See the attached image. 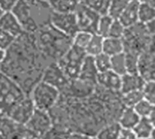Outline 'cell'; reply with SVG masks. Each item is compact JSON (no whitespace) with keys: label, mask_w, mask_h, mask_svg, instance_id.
Here are the masks:
<instances>
[{"label":"cell","mask_w":155,"mask_h":139,"mask_svg":"<svg viewBox=\"0 0 155 139\" xmlns=\"http://www.w3.org/2000/svg\"><path fill=\"white\" fill-rule=\"evenodd\" d=\"M145 25H146V27H147L149 33H150L152 35H153V34H155V17L152 20V21H150L148 24H146Z\"/></svg>","instance_id":"cell-43"},{"label":"cell","mask_w":155,"mask_h":139,"mask_svg":"<svg viewBox=\"0 0 155 139\" xmlns=\"http://www.w3.org/2000/svg\"><path fill=\"white\" fill-rule=\"evenodd\" d=\"M153 108L154 106L145 99L141 100L137 105L134 107V110L140 116V118H149L151 113L153 112Z\"/></svg>","instance_id":"cell-35"},{"label":"cell","mask_w":155,"mask_h":139,"mask_svg":"<svg viewBox=\"0 0 155 139\" xmlns=\"http://www.w3.org/2000/svg\"><path fill=\"white\" fill-rule=\"evenodd\" d=\"M12 12L25 33H35L51 23L54 11L46 0H19Z\"/></svg>","instance_id":"cell-2"},{"label":"cell","mask_w":155,"mask_h":139,"mask_svg":"<svg viewBox=\"0 0 155 139\" xmlns=\"http://www.w3.org/2000/svg\"><path fill=\"white\" fill-rule=\"evenodd\" d=\"M103 47H104V37H102L97 33H94L93 34L91 41L86 46L84 51L87 55L94 57L103 52Z\"/></svg>","instance_id":"cell-26"},{"label":"cell","mask_w":155,"mask_h":139,"mask_svg":"<svg viewBox=\"0 0 155 139\" xmlns=\"http://www.w3.org/2000/svg\"><path fill=\"white\" fill-rule=\"evenodd\" d=\"M139 73L146 81H155V50L148 48L139 60Z\"/></svg>","instance_id":"cell-14"},{"label":"cell","mask_w":155,"mask_h":139,"mask_svg":"<svg viewBox=\"0 0 155 139\" xmlns=\"http://www.w3.org/2000/svg\"><path fill=\"white\" fill-rule=\"evenodd\" d=\"M118 139H138V137H137L136 134L134 133V129L122 128Z\"/></svg>","instance_id":"cell-41"},{"label":"cell","mask_w":155,"mask_h":139,"mask_svg":"<svg viewBox=\"0 0 155 139\" xmlns=\"http://www.w3.org/2000/svg\"><path fill=\"white\" fill-rule=\"evenodd\" d=\"M52 10L58 13L75 12L79 5V0H47Z\"/></svg>","instance_id":"cell-22"},{"label":"cell","mask_w":155,"mask_h":139,"mask_svg":"<svg viewBox=\"0 0 155 139\" xmlns=\"http://www.w3.org/2000/svg\"><path fill=\"white\" fill-rule=\"evenodd\" d=\"M35 110V107L31 98L26 96L12 108L7 117L17 124L25 126L32 117Z\"/></svg>","instance_id":"cell-13"},{"label":"cell","mask_w":155,"mask_h":139,"mask_svg":"<svg viewBox=\"0 0 155 139\" xmlns=\"http://www.w3.org/2000/svg\"><path fill=\"white\" fill-rule=\"evenodd\" d=\"M54 28L61 33L73 38L79 31L77 19L74 12L71 13H58L53 12L50 23Z\"/></svg>","instance_id":"cell-11"},{"label":"cell","mask_w":155,"mask_h":139,"mask_svg":"<svg viewBox=\"0 0 155 139\" xmlns=\"http://www.w3.org/2000/svg\"><path fill=\"white\" fill-rule=\"evenodd\" d=\"M69 139H98L96 136L83 134V133H72Z\"/></svg>","instance_id":"cell-42"},{"label":"cell","mask_w":155,"mask_h":139,"mask_svg":"<svg viewBox=\"0 0 155 139\" xmlns=\"http://www.w3.org/2000/svg\"><path fill=\"white\" fill-rule=\"evenodd\" d=\"M125 60H126V67L127 72H139V54L133 53V52H124Z\"/></svg>","instance_id":"cell-36"},{"label":"cell","mask_w":155,"mask_h":139,"mask_svg":"<svg viewBox=\"0 0 155 139\" xmlns=\"http://www.w3.org/2000/svg\"><path fill=\"white\" fill-rule=\"evenodd\" d=\"M16 37L7 33L6 31L0 28V48L4 50H8L12 44L15 43Z\"/></svg>","instance_id":"cell-39"},{"label":"cell","mask_w":155,"mask_h":139,"mask_svg":"<svg viewBox=\"0 0 155 139\" xmlns=\"http://www.w3.org/2000/svg\"><path fill=\"white\" fill-rule=\"evenodd\" d=\"M80 4L84 5L97 11L101 14H107L111 0H79Z\"/></svg>","instance_id":"cell-32"},{"label":"cell","mask_w":155,"mask_h":139,"mask_svg":"<svg viewBox=\"0 0 155 139\" xmlns=\"http://www.w3.org/2000/svg\"><path fill=\"white\" fill-rule=\"evenodd\" d=\"M26 96L17 83L0 71V117H7L12 108Z\"/></svg>","instance_id":"cell-4"},{"label":"cell","mask_w":155,"mask_h":139,"mask_svg":"<svg viewBox=\"0 0 155 139\" xmlns=\"http://www.w3.org/2000/svg\"><path fill=\"white\" fill-rule=\"evenodd\" d=\"M35 137L24 125L8 117H0V139H26Z\"/></svg>","instance_id":"cell-12"},{"label":"cell","mask_w":155,"mask_h":139,"mask_svg":"<svg viewBox=\"0 0 155 139\" xmlns=\"http://www.w3.org/2000/svg\"><path fill=\"white\" fill-rule=\"evenodd\" d=\"M139 3L138 0H133L118 18L126 28L139 23Z\"/></svg>","instance_id":"cell-19"},{"label":"cell","mask_w":155,"mask_h":139,"mask_svg":"<svg viewBox=\"0 0 155 139\" xmlns=\"http://www.w3.org/2000/svg\"><path fill=\"white\" fill-rule=\"evenodd\" d=\"M154 127L149 118H141L134 131L138 138H150L154 130Z\"/></svg>","instance_id":"cell-24"},{"label":"cell","mask_w":155,"mask_h":139,"mask_svg":"<svg viewBox=\"0 0 155 139\" xmlns=\"http://www.w3.org/2000/svg\"><path fill=\"white\" fill-rule=\"evenodd\" d=\"M19 0H0V9L2 12H11Z\"/></svg>","instance_id":"cell-40"},{"label":"cell","mask_w":155,"mask_h":139,"mask_svg":"<svg viewBox=\"0 0 155 139\" xmlns=\"http://www.w3.org/2000/svg\"><path fill=\"white\" fill-rule=\"evenodd\" d=\"M143 97L155 106V81H147L143 89Z\"/></svg>","instance_id":"cell-38"},{"label":"cell","mask_w":155,"mask_h":139,"mask_svg":"<svg viewBox=\"0 0 155 139\" xmlns=\"http://www.w3.org/2000/svg\"><path fill=\"white\" fill-rule=\"evenodd\" d=\"M139 2H142V1H145V0H138Z\"/></svg>","instance_id":"cell-52"},{"label":"cell","mask_w":155,"mask_h":139,"mask_svg":"<svg viewBox=\"0 0 155 139\" xmlns=\"http://www.w3.org/2000/svg\"><path fill=\"white\" fill-rule=\"evenodd\" d=\"M53 125V119L49 111L35 109L32 117L25 126L35 137L42 138Z\"/></svg>","instance_id":"cell-9"},{"label":"cell","mask_w":155,"mask_h":139,"mask_svg":"<svg viewBox=\"0 0 155 139\" xmlns=\"http://www.w3.org/2000/svg\"><path fill=\"white\" fill-rule=\"evenodd\" d=\"M49 62L39 51L34 33H23L6 50L5 59L0 68L24 92L29 96L33 88L42 81Z\"/></svg>","instance_id":"cell-1"},{"label":"cell","mask_w":155,"mask_h":139,"mask_svg":"<svg viewBox=\"0 0 155 139\" xmlns=\"http://www.w3.org/2000/svg\"><path fill=\"white\" fill-rule=\"evenodd\" d=\"M34 34L39 51L49 62H58L73 45V38L58 31L51 24Z\"/></svg>","instance_id":"cell-3"},{"label":"cell","mask_w":155,"mask_h":139,"mask_svg":"<svg viewBox=\"0 0 155 139\" xmlns=\"http://www.w3.org/2000/svg\"><path fill=\"white\" fill-rule=\"evenodd\" d=\"M103 52L111 57L124 52V45L123 39L114 37L104 38Z\"/></svg>","instance_id":"cell-21"},{"label":"cell","mask_w":155,"mask_h":139,"mask_svg":"<svg viewBox=\"0 0 155 139\" xmlns=\"http://www.w3.org/2000/svg\"><path fill=\"white\" fill-rule=\"evenodd\" d=\"M151 138H152V139H155V128H154V130H153V135H152Z\"/></svg>","instance_id":"cell-48"},{"label":"cell","mask_w":155,"mask_h":139,"mask_svg":"<svg viewBox=\"0 0 155 139\" xmlns=\"http://www.w3.org/2000/svg\"><path fill=\"white\" fill-rule=\"evenodd\" d=\"M114 20V19L111 15H109L108 14H102L100 19H99V22H98L96 33L101 35L104 38L107 37L109 34V31L111 29V26H112Z\"/></svg>","instance_id":"cell-30"},{"label":"cell","mask_w":155,"mask_h":139,"mask_svg":"<svg viewBox=\"0 0 155 139\" xmlns=\"http://www.w3.org/2000/svg\"><path fill=\"white\" fill-rule=\"evenodd\" d=\"M152 34L149 33L145 24L137 23L125 29L123 36L124 52H133L142 55L151 43Z\"/></svg>","instance_id":"cell-5"},{"label":"cell","mask_w":155,"mask_h":139,"mask_svg":"<svg viewBox=\"0 0 155 139\" xmlns=\"http://www.w3.org/2000/svg\"><path fill=\"white\" fill-rule=\"evenodd\" d=\"M146 81L139 72H127L121 78V93L143 90Z\"/></svg>","instance_id":"cell-15"},{"label":"cell","mask_w":155,"mask_h":139,"mask_svg":"<svg viewBox=\"0 0 155 139\" xmlns=\"http://www.w3.org/2000/svg\"><path fill=\"white\" fill-rule=\"evenodd\" d=\"M86 56L87 54L84 49L73 44L66 53L57 62V63L67 75V77L73 81L79 77Z\"/></svg>","instance_id":"cell-7"},{"label":"cell","mask_w":155,"mask_h":139,"mask_svg":"<svg viewBox=\"0 0 155 139\" xmlns=\"http://www.w3.org/2000/svg\"><path fill=\"white\" fill-rule=\"evenodd\" d=\"M122 127L118 121H114L104 125L96 134L98 139H118Z\"/></svg>","instance_id":"cell-23"},{"label":"cell","mask_w":155,"mask_h":139,"mask_svg":"<svg viewBox=\"0 0 155 139\" xmlns=\"http://www.w3.org/2000/svg\"><path fill=\"white\" fill-rule=\"evenodd\" d=\"M144 99L143 90H135V91H130L124 94H122V100L123 103L125 107H131L134 108L135 105H137L141 100Z\"/></svg>","instance_id":"cell-31"},{"label":"cell","mask_w":155,"mask_h":139,"mask_svg":"<svg viewBox=\"0 0 155 139\" xmlns=\"http://www.w3.org/2000/svg\"><path fill=\"white\" fill-rule=\"evenodd\" d=\"M145 1L155 8V0H145Z\"/></svg>","instance_id":"cell-47"},{"label":"cell","mask_w":155,"mask_h":139,"mask_svg":"<svg viewBox=\"0 0 155 139\" xmlns=\"http://www.w3.org/2000/svg\"><path fill=\"white\" fill-rule=\"evenodd\" d=\"M111 71H113L114 72L120 76H123L125 73H127L124 52L111 57Z\"/></svg>","instance_id":"cell-27"},{"label":"cell","mask_w":155,"mask_h":139,"mask_svg":"<svg viewBox=\"0 0 155 139\" xmlns=\"http://www.w3.org/2000/svg\"><path fill=\"white\" fill-rule=\"evenodd\" d=\"M126 27L122 24V22L119 19H114L111 29L109 31V34L107 37H114V38H123Z\"/></svg>","instance_id":"cell-37"},{"label":"cell","mask_w":155,"mask_h":139,"mask_svg":"<svg viewBox=\"0 0 155 139\" xmlns=\"http://www.w3.org/2000/svg\"><path fill=\"white\" fill-rule=\"evenodd\" d=\"M121 78L122 76L116 74L113 71H108L98 74L97 85L104 90L121 92Z\"/></svg>","instance_id":"cell-17"},{"label":"cell","mask_w":155,"mask_h":139,"mask_svg":"<svg viewBox=\"0 0 155 139\" xmlns=\"http://www.w3.org/2000/svg\"><path fill=\"white\" fill-rule=\"evenodd\" d=\"M71 134L72 132L68 129L57 125H53L41 139H69Z\"/></svg>","instance_id":"cell-29"},{"label":"cell","mask_w":155,"mask_h":139,"mask_svg":"<svg viewBox=\"0 0 155 139\" xmlns=\"http://www.w3.org/2000/svg\"><path fill=\"white\" fill-rule=\"evenodd\" d=\"M133 0H111L107 14L114 19H118Z\"/></svg>","instance_id":"cell-28"},{"label":"cell","mask_w":155,"mask_h":139,"mask_svg":"<svg viewBox=\"0 0 155 139\" xmlns=\"http://www.w3.org/2000/svg\"><path fill=\"white\" fill-rule=\"evenodd\" d=\"M99 71L95 66L94 57L87 55L84 59V62L83 63L80 74H79V79L93 83L97 85V77H98Z\"/></svg>","instance_id":"cell-18"},{"label":"cell","mask_w":155,"mask_h":139,"mask_svg":"<svg viewBox=\"0 0 155 139\" xmlns=\"http://www.w3.org/2000/svg\"><path fill=\"white\" fill-rule=\"evenodd\" d=\"M138 139H152V138L150 137V138H138Z\"/></svg>","instance_id":"cell-51"},{"label":"cell","mask_w":155,"mask_h":139,"mask_svg":"<svg viewBox=\"0 0 155 139\" xmlns=\"http://www.w3.org/2000/svg\"><path fill=\"white\" fill-rule=\"evenodd\" d=\"M0 28L11 33L16 38L24 33L19 20L12 11L2 13L0 15Z\"/></svg>","instance_id":"cell-16"},{"label":"cell","mask_w":155,"mask_h":139,"mask_svg":"<svg viewBox=\"0 0 155 139\" xmlns=\"http://www.w3.org/2000/svg\"><path fill=\"white\" fill-rule=\"evenodd\" d=\"M138 15L139 23L146 24L155 17V8L153 7L150 4H148L146 1H142L139 3Z\"/></svg>","instance_id":"cell-25"},{"label":"cell","mask_w":155,"mask_h":139,"mask_svg":"<svg viewBox=\"0 0 155 139\" xmlns=\"http://www.w3.org/2000/svg\"><path fill=\"white\" fill-rule=\"evenodd\" d=\"M46 1H47V0H46Z\"/></svg>","instance_id":"cell-53"},{"label":"cell","mask_w":155,"mask_h":139,"mask_svg":"<svg viewBox=\"0 0 155 139\" xmlns=\"http://www.w3.org/2000/svg\"><path fill=\"white\" fill-rule=\"evenodd\" d=\"M148 48L154 49L155 50V34L152 35V37H151V43H150V45H149Z\"/></svg>","instance_id":"cell-46"},{"label":"cell","mask_w":155,"mask_h":139,"mask_svg":"<svg viewBox=\"0 0 155 139\" xmlns=\"http://www.w3.org/2000/svg\"><path fill=\"white\" fill-rule=\"evenodd\" d=\"M94 60L99 73L111 71V56L102 52L94 56Z\"/></svg>","instance_id":"cell-33"},{"label":"cell","mask_w":155,"mask_h":139,"mask_svg":"<svg viewBox=\"0 0 155 139\" xmlns=\"http://www.w3.org/2000/svg\"><path fill=\"white\" fill-rule=\"evenodd\" d=\"M31 98L35 109L49 111L58 102L61 92L50 84L40 81L31 90Z\"/></svg>","instance_id":"cell-6"},{"label":"cell","mask_w":155,"mask_h":139,"mask_svg":"<svg viewBox=\"0 0 155 139\" xmlns=\"http://www.w3.org/2000/svg\"><path fill=\"white\" fill-rule=\"evenodd\" d=\"M42 81L54 87L61 93L67 89L71 81V80L59 66L57 62H51L45 67L43 73Z\"/></svg>","instance_id":"cell-10"},{"label":"cell","mask_w":155,"mask_h":139,"mask_svg":"<svg viewBox=\"0 0 155 139\" xmlns=\"http://www.w3.org/2000/svg\"><path fill=\"white\" fill-rule=\"evenodd\" d=\"M74 13L76 15L79 31L88 32L93 34L96 33L98 22L102 15L100 13L82 4H79Z\"/></svg>","instance_id":"cell-8"},{"label":"cell","mask_w":155,"mask_h":139,"mask_svg":"<svg viewBox=\"0 0 155 139\" xmlns=\"http://www.w3.org/2000/svg\"><path fill=\"white\" fill-rule=\"evenodd\" d=\"M5 55H6V51L4 50V49H1L0 48V68L5 59Z\"/></svg>","instance_id":"cell-44"},{"label":"cell","mask_w":155,"mask_h":139,"mask_svg":"<svg viewBox=\"0 0 155 139\" xmlns=\"http://www.w3.org/2000/svg\"><path fill=\"white\" fill-rule=\"evenodd\" d=\"M2 13H3V12H2V10H1V9H0V15H1V14H2Z\"/></svg>","instance_id":"cell-50"},{"label":"cell","mask_w":155,"mask_h":139,"mask_svg":"<svg viewBox=\"0 0 155 139\" xmlns=\"http://www.w3.org/2000/svg\"><path fill=\"white\" fill-rule=\"evenodd\" d=\"M140 119V116L136 113L134 108L125 107L118 118V123L120 124L122 128L134 129Z\"/></svg>","instance_id":"cell-20"},{"label":"cell","mask_w":155,"mask_h":139,"mask_svg":"<svg viewBox=\"0 0 155 139\" xmlns=\"http://www.w3.org/2000/svg\"><path fill=\"white\" fill-rule=\"evenodd\" d=\"M149 118H150L151 122L153 123V127L155 128V106L154 108H153V112L151 113V115H150V117H149Z\"/></svg>","instance_id":"cell-45"},{"label":"cell","mask_w":155,"mask_h":139,"mask_svg":"<svg viewBox=\"0 0 155 139\" xmlns=\"http://www.w3.org/2000/svg\"><path fill=\"white\" fill-rule=\"evenodd\" d=\"M92 36L93 33H91L84 32V31H78L75 33V35L73 37V44L85 50L86 46L88 45V43L92 39Z\"/></svg>","instance_id":"cell-34"},{"label":"cell","mask_w":155,"mask_h":139,"mask_svg":"<svg viewBox=\"0 0 155 139\" xmlns=\"http://www.w3.org/2000/svg\"><path fill=\"white\" fill-rule=\"evenodd\" d=\"M26 139H41V138H38V137H28V138Z\"/></svg>","instance_id":"cell-49"}]
</instances>
